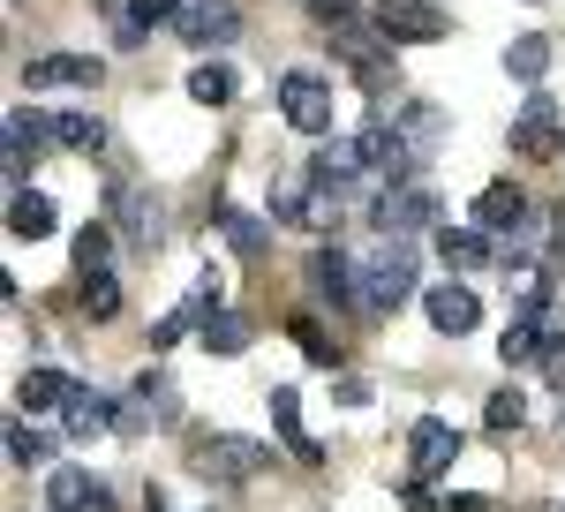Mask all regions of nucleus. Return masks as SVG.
<instances>
[{
	"mask_svg": "<svg viewBox=\"0 0 565 512\" xmlns=\"http://www.w3.org/2000/svg\"><path fill=\"white\" fill-rule=\"evenodd\" d=\"M437 264L445 271H482L490 264V226H437Z\"/></svg>",
	"mask_w": 565,
	"mask_h": 512,
	"instance_id": "23",
	"label": "nucleus"
},
{
	"mask_svg": "<svg viewBox=\"0 0 565 512\" xmlns=\"http://www.w3.org/2000/svg\"><path fill=\"white\" fill-rule=\"evenodd\" d=\"M309 8H317L324 23H354V15H362V0H309Z\"/></svg>",
	"mask_w": 565,
	"mask_h": 512,
	"instance_id": "36",
	"label": "nucleus"
},
{
	"mask_svg": "<svg viewBox=\"0 0 565 512\" xmlns=\"http://www.w3.org/2000/svg\"><path fill=\"white\" fill-rule=\"evenodd\" d=\"M106 256H114V234H106V226H84V234H76V271H98Z\"/></svg>",
	"mask_w": 565,
	"mask_h": 512,
	"instance_id": "33",
	"label": "nucleus"
},
{
	"mask_svg": "<svg viewBox=\"0 0 565 512\" xmlns=\"http://www.w3.org/2000/svg\"><path fill=\"white\" fill-rule=\"evenodd\" d=\"M385 121L407 136V151H415V159H423L437 136H445V114H437L430 98H385Z\"/></svg>",
	"mask_w": 565,
	"mask_h": 512,
	"instance_id": "19",
	"label": "nucleus"
},
{
	"mask_svg": "<svg viewBox=\"0 0 565 512\" xmlns=\"http://www.w3.org/2000/svg\"><path fill=\"white\" fill-rule=\"evenodd\" d=\"M106 512V490H98V482H90V468H76V460H68V468H53L45 474V512Z\"/></svg>",
	"mask_w": 565,
	"mask_h": 512,
	"instance_id": "21",
	"label": "nucleus"
},
{
	"mask_svg": "<svg viewBox=\"0 0 565 512\" xmlns=\"http://www.w3.org/2000/svg\"><path fill=\"white\" fill-rule=\"evenodd\" d=\"M407 295H415V249H407V234H385V249L362 264V309L385 317V309H399Z\"/></svg>",
	"mask_w": 565,
	"mask_h": 512,
	"instance_id": "2",
	"label": "nucleus"
},
{
	"mask_svg": "<svg viewBox=\"0 0 565 512\" xmlns=\"http://www.w3.org/2000/svg\"><path fill=\"white\" fill-rule=\"evenodd\" d=\"M114 218H121V234H129L136 249H151L167 226H159V196H143V189H114Z\"/></svg>",
	"mask_w": 565,
	"mask_h": 512,
	"instance_id": "24",
	"label": "nucleus"
},
{
	"mask_svg": "<svg viewBox=\"0 0 565 512\" xmlns=\"http://www.w3.org/2000/svg\"><path fill=\"white\" fill-rule=\"evenodd\" d=\"M309 212H317V167H287L271 181V218L279 226H309Z\"/></svg>",
	"mask_w": 565,
	"mask_h": 512,
	"instance_id": "20",
	"label": "nucleus"
},
{
	"mask_svg": "<svg viewBox=\"0 0 565 512\" xmlns=\"http://www.w3.org/2000/svg\"><path fill=\"white\" fill-rule=\"evenodd\" d=\"M68 399H76V377L68 370H23L15 377V407L23 415H61Z\"/></svg>",
	"mask_w": 565,
	"mask_h": 512,
	"instance_id": "18",
	"label": "nucleus"
},
{
	"mask_svg": "<svg viewBox=\"0 0 565 512\" xmlns=\"http://www.w3.org/2000/svg\"><path fill=\"white\" fill-rule=\"evenodd\" d=\"M53 226H61V212H53V196H45V189H31V181H23V189H8V234H15V242H45Z\"/></svg>",
	"mask_w": 565,
	"mask_h": 512,
	"instance_id": "17",
	"label": "nucleus"
},
{
	"mask_svg": "<svg viewBox=\"0 0 565 512\" xmlns=\"http://www.w3.org/2000/svg\"><path fill=\"white\" fill-rule=\"evenodd\" d=\"M143 512H174V498H167V490L151 482V490H143Z\"/></svg>",
	"mask_w": 565,
	"mask_h": 512,
	"instance_id": "39",
	"label": "nucleus"
},
{
	"mask_svg": "<svg viewBox=\"0 0 565 512\" xmlns=\"http://www.w3.org/2000/svg\"><path fill=\"white\" fill-rule=\"evenodd\" d=\"M8 460H15V468H53V437L15 415V423H8Z\"/></svg>",
	"mask_w": 565,
	"mask_h": 512,
	"instance_id": "31",
	"label": "nucleus"
},
{
	"mask_svg": "<svg viewBox=\"0 0 565 512\" xmlns=\"http://www.w3.org/2000/svg\"><path fill=\"white\" fill-rule=\"evenodd\" d=\"M551 340H558L551 317L513 309V317H505V340H498V362H505V370H527V362H543V346H551Z\"/></svg>",
	"mask_w": 565,
	"mask_h": 512,
	"instance_id": "13",
	"label": "nucleus"
},
{
	"mask_svg": "<svg viewBox=\"0 0 565 512\" xmlns=\"http://www.w3.org/2000/svg\"><path fill=\"white\" fill-rule=\"evenodd\" d=\"M309 295L332 301V309H354L362 301V264L348 249H317L309 256Z\"/></svg>",
	"mask_w": 565,
	"mask_h": 512,
	"instance_id": "12",
	"label": "nucleus"
},
{
	"mask_svg": "<svg viewBox=\"0 0 565 512\" xmlns=\"http://www.w3.org/2000/svg\"><path fill=\"white\" fill-rule=\"evenodd\" d=\"M264 407H271V429L287 437V452H295L302 468H317L324 452H317V437L302 429V392H295V384H271V392H264Z\"/></svg>",
	"mask_w": 565,
	"mask_h": 512,
	"instance_id": "15",
	"label": "nucleus"
},
{
	"mask_svg": "<svg viewBox=\"0 0 565 512\" xmlns=\"http://www.w3.org/2000/svg\"><path fill=\"white\" fill-rule=\"evenodd\" d=\"M76 301H84L90 324H106V317H121V279L98 264V271H84V287H76Z\"/></svg>",
	"mask_w": 565,
	"mask_h": 512,
	"instance_id": "29",
	"label": "nucleus"
},
{
	"mask_svg": "<svg viewBox=\"0 0 565 512\" xmlns=\"http://www.w3.org/2000/svg\"><path fill=\"white\" fill-rule=\"evenodd\" d=\"M189 468L204 474V482H257V474L271 468V445L234 437V429H196V437H189Z\"/></svg>",
	"mask_w": 565,
	"mask_h": 512,
	"instance_id": "1",
	"label": "nucleus"
},
{
	"mask_svg": "<svg viewBox=\"0 0 565 512\" xmlns=\"http://www.w3.org/2000/svg\"><path fill=\"white\" fill-rule=\"evenodd\" d=\"M234 90H242V84H234L226 61H196V68H189V98L212 106V114H218V106H234Z\"/></svg>",
	"mask_w": 565,
	"mask_h": 512,
	"instance_id": "28",
	"label": "nucleus"
},
{
	"mask_svg": "<svg viewBox=\"0 0 565 512\" xmlns=\"http://www.w3.org/2000/svg\"><path fill=\"white\" fill-rule=\"evenodd\" d=\"M377 392H370V377H340V407H370Z\"/></svg>",
	"mask_w": 565,
	"mask_h": 512,
	"instance_id": "37",
	"label": "nucleus"
},
{
	"mask_svg": "<svg viewBox=\"0 0 565 512\" xmlns=\"http://www.w3.org/2000/svg\"><path fill=\"white\" fill-rule=\"evenodd\" d=\"M181 332H196V317H189V309H167V317L151 324V354H159V346H174Z\"/></svg>",
	"mask_w": 565,
	"mask_h": 512,
	"instance_id": "34",
	"label": "nucleus"
},
{
	"mask_svg": "<svg viewBox=\"0 0 565 512\" xmlns=\"http://www.w3.org/2000/svg\"><path fill=\"white\" fill-rule=\"evenodd\" d=\"M45 143H53V114H39V106H8V121H0V167H8V189H23V173L39 167Z\"/></svg>",
	"mask_w": 565,
	"mask_h": 512,
	"instance_id": "4",
	"label": "nucleus"
},
{
	"mask_svg": "<svg viewBox=\"0 0 565 512\" xmlns=\"http://www.w3.org/2000/svg\"><path fill=\"white\" fill-rule=\"evenodd\" d=\"M287 340L302 346V362H317V370H340V340H324V324L295 317V324H287Z\"/></svg>",
	"mask_w": 565,
	"mask_h": 512,
	"instance_id": "32",
	"label": "nucleus"
},
{
	"mask_svg": "<svg viewBox=\"0 0 565 512\" xmlns=\"http://www.w3.org/2000/svg\"><path fill=\"white\" fill-rule=\"evenodd\" d=\"M558 143H565L558 98H551V90H527L521 114H513V151H521V159H558Z\"/></svg>",
	"mask_w": 565,
	"mask_h": 512,
	"instance_id": "5",
	"label": "nucleus"
},
{
	"mask_svg": "<svg viewBox=\"0 0 565 512\" xmlns=\"http://www.w3.org/2000/svg\"><path fill=\"white\" fill-rule=\"evenodd\" d=\"M234 31H242L234 0H181V8H174V39H189L196 53H218V45H234Z\"/></svg>",
	"mask_w": 565,
	"mask_h": 512,
	"instance_id": "7",
	"label": "nucleus"
},
{
	"mask_svg": "<svg viewBox=\"0 0 565 512\" xmlns=\"http://www.w3.org/2000/svg\"><path fill=\"white\" fill-rule=\"evenodd\" d=\"M445 512H490V498L482 490H460V498H445Z\"/></svg>",
	"mask_w": 565,
	"mask_h": 512,
	"instance_id": "38",
	"label": "nucleus"
},
{
	"mask_svg": "<svg viewBox=\"0 0 565 512\" xmlns=\"http://www.w3.org/2000/svg\"><path fill=\"white\" fill-rule=\"evenodd\" d=\"M521 423H527L521 384H498V392H490V407H482V429H490V437H513Z\"/></svg>",
	"mask_w": 565,
	"mask_h": 512,
	"instance_id": "30",
	"label": "nucleus"
},
{
	"mask_svg": "<svg viewBox=\"0 0 565 512\" xmlns=\"http://www.w3.org/2000/svg\"><path fill=\"white\" fill-rule=\"evenodd\" d=\"M196 340H204V354H226V362H234V354H249V324H242L234 309H212V317L196 324Z\"/></svg>",
	"mask_w": 565,
	"mask_h": 512,
	"instance_id": "27",
	"label": "nucleus"
},
{
	"mask_svg": "<svg viewBox=\"0 0 565 512\" xmlns=\"http://www.w3.org/2000/svg\"><path fill=\"white\" fill-rule=\"evenodd\" d=\"M61 429H68L76 445H90V437L121 429V399H106V392H90V384H76V399L61 407Z\"/></svg>",
	"mask_w": 565,
	"mask_h": 512,
	"instance_id": "14",
	"label": "nucleus"
},
{
	"mask_svg": "<svg viewBox=\"0 0 565 512\" xmlns=\"http://www.w3.org/2000/svg\"><path fill=\"white\" fill-rule=\"evenodd\" d=\"M53 143L76 151V159H90V151L106 143V128H98V114H84V106H61V114H53Z\"/></svg>",
	"mask_w": 565,
	"mask_h": 512,
	"instance_id": "26",
	"label": "nucleus"
},
{
	"mask_svg": "<svg viewBox=\"0 0 565 512\" xmlns=\"http://www.w3.org/2000/svg\"><path fill=\"white\" fill-rule=\"evenodd\" d=\"M430 218H437L430 181H392L385 196H377V226H385V234H423Z\"/></svg>",
	"mask_w": 565,
	"mask_h": 512,
	"instance_id": "11",
	"label": "nucleus"
},
{
	"mask_svg": "<svg viewBox=\"0 0 565 512\" xmlns=\"http://www.w3.org/2000/svg\"><path fill=\"white\" fill-rule=\"evenodd\" d=\"M551 61H558V45L543 39V31H527V39L505 45V76H521V84H543V76H551Z\"/></svg>",
	"mask_w": 565,
	"mask_h": 512,
	"instance_id": "25",
	"label": "nucleus"
},
{
	"mask_svg": "<svg viewBox=\"0 0 565 512\" xmlns=\"http://www.w3.org/2000/svg\"><path fill=\"white\" fill-rule=\"evenodd\" d=\"M543 384H551V392L565 399V340H551V346H543Z\"/></svg>",
	"mask_w": 565,
	"mask_h": 512,
	"instance_id": "35",
	"label": "nucleus"
},
{
	"mask_svg": "<svg viewBox=\"0 0 565 512\" xmlns=\"http://www.w3.org/2000/svg\"><path fill=\"white\" fill-rule=\"evenodd\" d=\"M271 226H279V218L249 212V204H226V212H218V234H226V249H234V256H264V249H271Z\"/></svg>",
	"mask_w": 565,
	"mask_h": 512,
	"instance_id": "22",
	"label": "nucleus"
},
{
	"mask_svg": "<svg viewBox=\"0 0 565 512\" xmlns=\"http://www.w3.org/2000/svg\"><path fill=\"white\" fill-rule=\"evenodd\" d=\"M370 23H377L392 45H430V39H445V31H452L437 0H377V15H370Z\"/></svg>",
	"mask_w": 565,
	"mask_h": 512,
	"instance_id": "6",
	"label": "nucleus"
},
{
	"mask_svg": "<svg viewBox=\"0 0 565 512\" xmlns=\"http://www.w3.org/2000/svg\"><path fill=\"white\" fill-rule=\"evenodd\" d=\"M279 121L302 136H332V84L317 68H287L279 76Z\"/></svg>",
	"mask_w": 565,
	"mask_h": 512,
	"instance_id": "3",
	"label": "nucleus"
},
{
	"mask_svg": "<svg viewBox=\"0 0 565 512\" xmlns=\"http://www.w3.org/2000/svg\"><path fill=\"white\" fill-rule=\"evenodd\" d=\"M98 76H106L98 53H31V61H23V90H61V84L98 90Z\"/></svg>",
	"mask_w": 565,
	"mask_h": 512,
	"instance_id": "10",
	"label": "nucleus"
},
{
	"mask_svg": "<svg viewBox=\"0 0 565 512\" xmlns=\"http://www.w3.org/2000/svg\"><path fill=\"white\" fill-rule=\"evenodd\" d=\"M452 460H460V429L445 423V415H423V423L407 429V474L437 482V474H452Z\"/></svg>",
	"mask_w": 565,
	"mask_h": 512,
	"instance_id": "8",
	"label": "nucleus"
},
{
	"mask_svg": "<svg viewBox=\"0 0 565 512\" xmlns=\"http://www.w3.org/2000/svg\"><path fill=\"white\" fill-rule=\"evenodd\" d=\"M476 226H490V234H527L535 212H527V196L513 189V181H490V189L476 196Z\"/></svg>",
	"mask_w": 565,
	"mask_h": 512,
	"instance_id": "16",
	"label": "nucleus"
},
{
	"mask_svg": "<svg viewBox=\"0 0 565 512\" xmlns=\"http://www.w3.org/2000/svg\"><path fill=\"white\" fill-rule=\"evenodd\" d=\"M423 309H430V332H437V340H468V332L482 324V301H476L468 279H437L430 295H423Z\"/></svg>",
	"mask_w": 565,
	"mask_h": 512,
	"instance_id": "9",
	"label": "nucleus"
}]
</instances>
